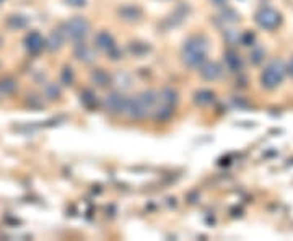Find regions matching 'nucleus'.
<instances>
[{"label": "nucleus", "mask_w": 293, "mask_h": 241, "mask_svg": "<svg viewBox=\"0 0 293 241\" xmlns=\"http://www.w3.org/2000/svg\"><path fill=\"white\" fill-rule=\"evenodd\" d=\"M207 56V44L204 39L201 37H192L186 42L184 46V51H183V57H184V62L191 67H196L204 62Z\"/></svg>", "instance_id": "obj_1"}, {"label": "nucleus", "mask_w": 293, "mask_h": 241, "mask_svg": "<svg viewBox=\"0 0 293 241\" xmlns=\"http://www.w3.org/2000/svg\"><path fill=\"white\" fill-rule=\"evenodd\" d=\"M155 103H157V96H155L152 92L142 93L132 101H127L126 111L134 117H144L148 114L150 111H153Z\"/></svg>", "instance_id": "obj_2"}, {"label": "nucleus", "mask_w": 293, "mask_h": 241, "mask_svg": "<svg viewBox=\"0 0 293 241\" xmlns=\"http://www.w3.org/2000/svg\"><path fill=\"white\" fill-rule=\"evenodd\" d=\"M283 75H285V69H283L282 62H272L269 64L266 70L261 75V82L266 88L274 90L282 83Z\"/></svg>", "instance_id": "obj_3"}, {"label": "nucleus", "mask_w": 293, "mask_h": 241, "mask_svg": "<svg viewBox=\"0 0 293 241\" xmlns=\"http://www.w3.org/2000/svg\"><path fill=\"white\" fill-rule=\"evenodd\" d=\"M256 20L259 23V26L264 28V30H274V28H277L280 25V13L269 7L261 8L256 15Z\"/></svg>", "instance_id": "obj_4"}, {"label": "nucleus", "mask_w": 293, "mask_h": 241, "mask_svg": "<svg viewBox=\"0 0 293 241\" xmlns=\"http://www.w3.org/2000/svg\"><path fill=\"white\" fill-rule=\"evenodd\" d=\"M90 31V25L85 18H73L70 20L67 25H65V33L70 39H82L88 35Z\"/></svg>", "instance_id": "obj_5"}, {"label": "nucleus", "mask_w": 293, "mask_h": 241, "mask_svg": "<svg viewBox=\"0 0 293 241\" xmlns=\"http://www.w3.org/2000/svg\"><path fill=\"white\" fill-rule=\"evenodd\" d=\"M108 108H111L112 111H126V106H127V101L124 98H121L119 94H112L108 100Z\"/></svg>", "instance_id": "obj_6"}, {"label": "nucleus", "mask_w": 293, "mask_h": 241, "mask_svg": "<svg viewBox=\"0 0 293 241\" xmlns=\"http://www.w3.org/2000/svg\"><path fill=\"white\" fill-rule=\"evenodd\" d=\"M70 3H73L75 7H80V5H83L85 3V0H69Z\"/></svg>", "instance_id": "obj_7"}, {"label": "nucleus", "mask_w": 293, "mask_h": 241, "mask_svg": "<svg viewBox=\"0 0 293 241\" xmlns=\"http://www.w3.org/2000/svg\"><path fill=\"white\" fill-rule=\"evenodd\" d=\"M287 70H288V74H290L292 77H293V59L290 60V62H288V65H287Z\"/></svg>", "instance_id": "obj_8"}]
</instances>
